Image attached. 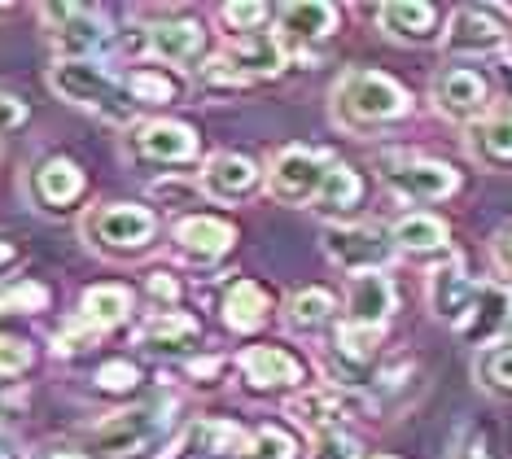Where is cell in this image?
<instances>
[{"instance_id":"1","label":"cell","mask_w":512,"mask_h":459,"mask_svg":"<svg viewBox=\"0 0 512 459\" xmlns=\"http://www.w3.org/2000/svg\"><path fill=\"white\" fill-rule=\"evenodd\" d=\"M407 114V92L377 70H346L333 88V119L342 127H377Z\"/></svg>"},{"instance_id":"2","label":"cell","mask_w":512,"mask_h":459,"mask_svg":"<svg viewBox=\"0 0 512 459\" xmlns=\"http://www.w3.org/2000/svg\"><path fill=\"white\" fill-rule=\"evenodd\" d=\"M49 88L62 101H75V105H84V110L101 114V119H114V123H127L136 114L132 92L92 62H57L49 70Z\"/></svg>"},{"instance_id":"3","label":"cell","mask_w":512,"mask_h":459,"mask_svg":"<svg viewBox=\"0 0 512 459\" xmlns=\"http://www.w3.org/2000/svg\"><path fill=\"white\" fill-rule=\"evenodd\" d=\"M84 241L92 250H106V254H141L154 245V232H158V219L154 210L145 206H132V202H110V206H97L88 210L84 223H79Z\"/></svg>"},{"instance_id":"4","label":"cell","mask_w":512,"mask_h":459,"mask_svg":"<svg viewBox=\"0 0 512 459\" xmlns=\"http://www.w3.org/2000/svg\"><path fill=\"white\" fill-rule=\"evenodd\" d=\"M171 411H176V403H171L167 394H162V398H149V403H141V407L119 411V416H110V420H101V425H92V429H88V446H92V451H101V455H110V459L136 455V451H145V446L154 442L162 429H167Z\"/></svg>"},{"instance_id":"5","label":"cell","mask_w":512,"mask_h":459,"mask_svg":"<svg viewBox=\"0 0 512 459\" xmlns=\"http://www.w3.org/2000/svg\"><path fill=\"white\" fill-rule=\"evenodd\" d=\"M377 167H381V180L394 193L412 197V202H442V197H451L460 188V175L447 162L416 158V153H386Z\"/></svg>"},{"instance_id":"6","label":"cell","mask_w":512,"mask_h":459,"mask_svg":"<svg viewBox=\"0 0 512 459\" xmlns=\"http://www.w3.org/2000/svg\"><path fill=\"white\" fill-rule=\"evenodd\" d=\"M333 162L324 158L320 149H302V145H289L272 158V171H267V188H272L276 202L285 206H302V202H316L320 188H324V175H329Z\"/></svg>"},{"instance_id":"7","label":"cell","mask_w":512,"mask_h":459,"mask_svg":"<svg viewBox=\"0 0 512 459\" xmlns=\"http://www.w3.org/2000/svg\"><path fill=\"white\" fill-rule=\"evenodd\" d=\"M285 66V49L276 35L267 31H254V35H241L232 40L224 53L206 66V79H219V84H246L250 75H272V70Z\"/></svg>"},{"instance_id":"8","label":"cell","mask_w":512,"mask_h":459,"mask_svg":"<svg viewBox=\"0 0 512 459\" xmlns=\"http://www.w3.org/2000/svg\"><path fill=\"white\" fill-rule=\"evenodd\" d=\"M324 254L355 276L381 272L394 258V241L381 228H368V223H337V228L324 232Z\"/></svg>"},{"instance_id":"9","label":"cell","mask_w":512,"mask_h":459,"mask_svg":"<svg viewBox=\"0 0 512 459\" xmlns=\"http://www.w3.org/2000/svg\"><path fill=\"white\" fill-rule=\"evenodd\" d=\"M44 22H49V40L62 49V62H84V53H97L101 44L110 40V27L97 9L84 5H44L40 9Z\"/></svg>"},{"instance_id":"10","label":"cell","mask_w":512,"mask_h":459,"mask_svg":"<svg viewBox=\"0 0 512 459\" xmlns=\"http://www.w3.org/2000/svg\"><path fill=\"white\" fill-rule=\"evenodd\" d=\"M429 97H434V110L451 123H473L491 110V84L473 66H447L434 79Z\"/></svg>"},{"instance_id":"11","label":"cell","mask_w":512,"mask_h":459,"mask_svg":"<svg viewBox=\"0 0 512 459\" xmlns=\"http://www.w3.org/2000/svg\"><path fill=\"white\" fill-rule=\"evenodd\" d=\"M447 53L460 57H482V53H499L508 44V22L504 9H486V5H464L451 14V27L442 35Z\"/></svg>"},{"instance_id":"12","label":"cell","mask_w":512,"mask_h":459,"mask_svg":"<svg viewBox=\"0 0 512 459\" xmlns=\"http://www.w3.org/2000/svg\"><path fill=\"white\" fill-rule=\"evenodd\" d=\"M394 302H399V293H394L390 276H381V272L351 276V285H346V328L381 333L386 320L394 315Z\"/></svg>"},{"instance_id":"13","label":"cell","mask_w":512,"mask_h":459,"mask_svg":"<svg viewBox=\"0 0 512 459\" xmlns=\"http://www.w3.org/2000/svg\"><path fill=\"white\" fill-rule=\"evenodd\" d=\"M477 285H482V280L464 276V263H456V258L434 267V272H429V311L460 333L464 320H469V311H473V302H477Z\"/></svg>"},{"instance_id":"14","label":"cell","mask_w":512,"mask_h":459,"mask_svg":"<svg viewBox=\"0 0 512 459\" xmlns=\"http://www.w3.org/2000/svg\"><path fill=\"white\" fill-rule=\"evenodd\" d=\"M145 49H149V57H158V62L193 66V62H202V53H206V27L193 18L158 22V27H149V35H145Z\"/></svg>"},{"instance_id":"15","label":"cell","mask_w":512,"mask_h":459,"mask_svg":"<svg viewBox=\"0 0 512 459\" xmlns=\"http://www.w3.org/2000/svg\"><path fill=\"white\" fill-rule=\"evenodd\" d=\"M237 368L241 376L254 385V390H294V385H302V363L289 355V350L281 346H250V350H241V359H237Z\"/></svg>"},{"instance_id":"16","label":"cell","mask_w":512,"mask_h":459,"mask_svg":"<svg viewBox=\"0 0 512 459\" xmlns=\"http://www.w3.org/2000/svg\"><path fill=\"white\" fill-rule=\"evenodd\" d=\"M202 188L215 202H241L259 188V162L246 153H215L202 171Z\"/></svg>"},{"instance_id":"17","label":"cell","mask_w":512,"mask_h":459,"mask_svg":"<svg viewBox=\"0 0 512 459\" xmlns=\"http://www.w3.org/2000/svg\"><path fill=\"white\" fill-rule=\"evenodd\" d=\"M232 237H237L232 223L219 215H189L176 223V245L193 263H215V258H224L232 250Z\"/></svg>"},{"instance_id":"18","label":"cell","mask_w":512,"mask_h":459,"mask_svg":"<svg viewBox=\"0 0 512 459\" xmlns=\"http://www.w3.org/2000/svg\"><path fill=\"white\" fill-rule=\"evenodd\" d=\"M512 324V289L499 285V280H482L477 285V302L464 320L460 337L464 341H495L504 328Z\"/></svg>"},{"instance_id":"19","label":"cell","mask_w":512,"mask_h":459,"mask_svg":"<svg viewBox=\"0 0 512 459\" xmlns=\"http://www.w3.org/2000/svg\"><path fill=\"white\" fill-rule=\"evenodd\" d=\"M132 145L149 162H189V158H197V132L184 127V123H171V119L145 123L141 132L132 136Z\"/></svg>"},{"instance_id":"20","label":"cell","mask_w":512,"mask_h":459,"mask_svg":"<svg viewBox=\"0 0 512 459\" xmlns=\"http://www.w3.org/2000/svg\"><path fill=\"white\" fill-rule=\"evenodd\" d=\"M438 18L442 14L434 5H425V0H394V5L377 9V22L399 44H429L438 35Z\"/></svg>"},{"instance_id":"21","label":"cell","mask_w":512,"mask_h":459,"mask_svg":"<svg viewBox=\"0 0 512 459\" xmlns=\"http://www.w3.org/2000/svg\"><path fill=\"white\" fill-rule=\"evenodd\" d=\"M469 145L491 167H512V101H499L473 123Z\"/></svg>"},{"instance_id":"22","label":"cell","mask_w":512,"mask_h":459,"mask_svg":"<svg viewBox=\"0 0 512 459\" xmlns=\"http://www.w3.org/2000/svg\"><path fill=\"white\" fill-rule=\"evenodd\" d=\"M351 398L342 390H311V394H298L294 403H289V416H298V425L316 429V433H333L342 429V420L351 416Z\"/></svg>"},{"instance_id":"23","label":"cell","mask_w":512,"mask_h":459,"mask_svg":"<svg viewBox=\"0 0 512 459\" xmlns=\"http://www.w3.org/2000/svg\"><path fill=\"white\" fill-rule=\"evenodd\" d=\"M337 27V9L324 0H307V5H285L281 9V35L294 44H316L329 40Z\"/></svg>"},{"instance_id":"24","label":"cell","mask_w":512,"mask_h":459,"mask_svg":"<svg viewBox=\"0 0 512 459\" xmlns=\"http://www.w3.org/2000/svg\"><path fill=\"white\" fill-rule=\"evenodd\" d=\"M197 333H202V324L193 320V315H184V311H158V315H149V320L136 328V341L149 350H184V346H193Z\"/></svg>"},{"instance_id":"25","label":"cell","mask_w":512,"mask_h":459,"mask_svg":"<svg viewBox=\"0 0 512 459\" xmlns=\"http://www.w3.org/2000/svg\"><path fill=\"white\" fill-rule=\"evenodd\" d=\"M267 311H272V298H267V289L259 280H237V285H228L224 293V320L228 328H237V333H254Z\"/></svg>"},{"instance_id":"26","label":"cell","mask_w":512,"mask_h":459,"mask_svg":"<svg viewBox=\"0 0 512 459\" xmlns=\"http://www.w3.org/2000/svg\"><path fill=\"white\" fill-rule=\"evenodd\" d=\"M84 193V171L75 167L71 158H49L44 167L36 171V197L49 210H62V206H71L75 197Z\"/></svg>"},{"instance_id":"27","label":"cell","mask_w":512,"mask_h":459,"mask_svg":"<svg viewBox=\"0 0 512 459\" xmlns=\"http://www.w3.org/2000/svg\"><path fill=\"white\" fill-rule=\"evenodd\" d=\"M359 202H364V180H359V171L346 167V162H333L329 175H324L320 197H316V210L320 215H355Z\"/></svg>"},{"instance_id":"28","label":"cell","mask_w":512,"mask_h":459,"mask_svg":"<svg viewBox=\"0 0 512 459\" xmlns=\"http://www.w3.org/2000/svg\"><path fill=\"white\" fill-rule=\"evenodd\" d=\"M394 250H407V254H434V250H447V223L434 219V215H403L390 232Z\"/></svg>"},{"instance_id":"29","label":"cell","mask_w":512,"mask_h":459,"mask_svg":"<svg viewBox=\"0 0 512 459\" xmlns=\"http://www.w3.org/2000/svg\"><path fill=\"white\" fill-rule=\"evenodd\" d=\"M127 311H132V293H127L123 285H92L88 293H84V320H92L106 333L110 324H119V320H127Z\"/></svg>"},{"instance_id":"30","label":"cell","mask_w":512,"mask_h":459,"mask_svg":"<svg viewBox=\"0 0 512 459\" xmlns=\"http://www.w3.org/2000/svg\"><path fill=\"white\" fill-rule=\"evenodd\" d=\"M136 105H167V101H184V79H176L171 70H158V66H141L127 84Z\"/></svg>"},{"instance_id":"31","label":"cell","mask_w":512,"mask_h":459,"mask_svg":"<svg viewBox=\"0 0 512 459\" xmlns=\"http://www.w3.org/2000/svg\"><path fill=\"white\" fill-rule=\"evenodd\" d=\"M285 320H289V328H302V333L329 324L333 320V293L329 289H298L285 306Z\"/></svg>"},{"instance_id":"32","label":"cell","mask_w":512,"mask_h":459,"mask_svg":"<svg viewBox=\"0 0 512 459\" xmlns=\"http://www.w3.org/2000/svg\"><path fill=\"white\" fill-rule=\"evenodd\" d=\"M193 442L206 446L211 455H246L250 459V429L232 425V420H206V425H197Z\"/></svg>"},{"instance_id":"33","label":"cell","mask_w":512,"mask_h":459,"mask_svg":"<svg viewBox=\"0 0 512 459\" xmlns=\"http://www.w3.org/2000/svg\"><path fill=\"white\" fill-rule=\"evenodd\" d=\"M49 289L40 280H0V311H44Z\"/></svg>"},{"instance_id":"34","label":"cell","mask_w":512,"mask_h":459,"mask_svg":"<svg viewBox=\"0 0 512 459\" xmlns=\"http://www.w3.org/2000/svg\"><path fill=\"white\" fill-rule=\"evenodd\" d=\"M477 376L491 390H512V341H499V346H486L477 355Z\"/></svg>"},{"instance_id":"35","label":"cell","mask_w":512,"mask_h":459,"mask_svg":"<svg viewBox=\"0 0 512 459\" xmlns=\"http://www.w3.org/2000/svg\"><path fill=\"white\" fill-rule=\"evenodd\" d=\"M250 459H298V446L285 429L263 425L250 433Z\"/></svg>"},{"instance_id":"36","label":"cell","mask_w":512,"mask_h":459,"mask_svg":"<svg viewBox=\"0 0 512 459\" xmlns=\"http://www.w3.org/2000/svg\"><path fill=\"white\" fill-rule=\"evenodd\" d=\"M136 385H141V368L127 359H110L97 368V390H106V394H127Z\"/></svg>"},{"instance_id":"37","label":"cell","mask_w":512,"mask_h":459,"mask_svg":"<svg viewBox=\"0 0 512 459\" xmlns=\"http://www.w3.org/2000/svg\"><path fill=\"white\" fill-rule=\"evenodd\" d=\"M311 459H359V442L346 429L316 433V451H311Z\"/></svg>"},{"instance_id":"38","label":"cell","mask_w":512,"mask_h":459,"mask_svg":"<svg viewBox=\"0 0 512 459\" xmlns=\"http://www.w3.org/2000/svg\"><path fill=\"white\" fill-rule=\"evenodd\" d=\"M97 333H101V328L79 315V320H71L62 333H57V350H62V355H79V350H88V341L97 337Z\"/></svg>"},{"instance_id":"39","label":"cell","mask_w":512,"mask_h":459,"mask_svg":"<svg viewBox=\"0 0 512 459\" xmlns=\"http://www.w3.org/2000/svg\"><path fill=\"white\" fill-rule=\"evenodd\" d=\"M267 18V5H224V22L232 31H241V35H254L259 31V22Z\"/></svg>"},{"instance_id":"40","label":"cell","mask_w":512,"mask_h":459,"mask_svg":"<svg viewBox=\"0 0 512 459\" xmlns=\"http://www.w3.org/2000/svg\"><path fill=\"white\" fill-rule=\"evenodd\" d=\"M22 368H31V346L14 337H0V376H18Z\"/></svg>"},{"instance_id":"41","label":"cell","mask_w":512,"mask_h":459,"mask_svg":"<svg viewBox=\"0 0 512 459\" xmlns=\"http://www.w3.org/2000/svg\"><path fill=\"white\" fill-rule=\"evenodd\" d=\"M27 123V105L9 92H0V132H14V127Z\"/></svg>"},{"instance_id":"42","label":"cell","mask_w":512,"mask_h":459,"mask_svg":"<svg viewBox=\"0 0 512 459\" xmlns=\"http://www.w3.org/2000/svg\"><path fill=\"white\" fill-rule=\"evenodd\" d=\"M451 459H495V455H491V446H486L482 433H464L460 446H456V455H451Z\"/></svg>"},{"instance_id":"43","label":"cell","mask_w":512,"mask_h":459,"mask_svg":"<svg viewBox=\"0 0 512 459\" xmlns=\"http://www.w3.org/2000/svg\"><path fill=\"white\" fill-rule=\"evenodd\" d=\"M149 298L167 302V311H171V302L180 298V285H176V280H171L167 272H154V276H149Z\"/></svg>"},{"instance_id":"44","label":"cell","mask_w":512,"mask_h":459,"mask_svg":"<svg viewBox=\"0 0 512 459\" xmlns=\"http://www.w3.org/2000/svg\"><path fill=\"white\" fill-rule=\"evenodd\" d=\"M31 459H88L84 451H71V446H40Z\"/></svg>"},{"instance_id":"45","label":"cell","mask_w":512,"mask_h":459,"mask_svg":"<svg viewBox=\"0 0 512 459\" xmlns=\"http://www.w3.org/2000/svg\"><path fill=\"white\" fill-rule=\"evenodd\" d=\"M154 197H162V202H184V197H189V188L162 180V184H154Z\"/></svg>"},{"instance_id":"46","label":"cell","mask_w":512,"mask_h":459,"mask_svg":"<svg viewBox=\"0 0 512 459\" xmlns=\"http://www.w3.org/2000/svg\"><path fill=\"white\" fill-rule=\"evenodd\" d=\"M189 376H206V381H215L219 376V359H197V363H189Z\"/></svg>"},{"instance_id":"47","label":"cell","mask_w":512,"mask_h":459,"mask_svg":"<svg viewBox=\"0 0 512 459\" xmlns=\"http://www.w3.org/2000/svg\"><path fill=\"white\" fill-rule=\"evenodd\" d=\"M14 263H18V245L9 237H0V272H5V267H14Z\"/></svg>"},{"instance_id":"48","label":"cell","mask_w":512,"mask_h":459,"mask_svg":"<svg viewBox=\"0 0 512 459\" xmlns=\"http://www.w3.org/2000/svg\"><path fill=\"white\" fill-rule=\"evenodd\" d=\"M495 254H499V263H504L508 272H512V232H504V237L495 241Z\"/></svg>"},{"instance_id":"49","label":"cell","mask_w":512,"mask_h":459,"mask_svg":"<svg viewBox=\"0 0 512 459\" xmlns=\"http://www.w3.org/2000/svg\"><path fill=\"white\" fill-rule=\"evenodd\" d=\"M372 459H394V455H372Z\"/></svg>"}]
</instances>
